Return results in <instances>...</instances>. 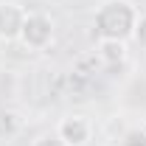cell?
Listing matches in <instances>:
<instances>
[{
	"label": "cell",
	"mask_w": 146,
	"mask_h": 146,
	"mask_svg": "<svg viewBox=\"0 0 146 146\" xmlns=\"http://www.w3.org/2000/svg\"><path fill=\"white\" fill-rule=\"evenodd\" d=\"M141 17V9L135 0H104L96 14H93V28L98 39H121L132 42L135 25Z\"/></svg>",
	"instance_id": "1"
},
{
	"label": "cell",
	"mask_w": 146,
	"mask_h": 146,
	"mask_svg": "<svg viewBox=\"0 0 146 146\" xmlns=\"http://www.w3.org/2000/svg\"><path fill=\"white\" fill-rule=\"evenodd\" d=\"M54 36H56L54 14L36 9V11H28V14H25V23H23V31H20L17 42L25 51H45V48H51Z\"/></svg>",
	"instance_id": "2"
},
{
	"label": "cell",
	"mask_w": 146,
	"mask_h": 146,
	"mask_svg": "<svg viewBox=\"0 0 146 146\" xmlns=\"http://www.w3.org/2000/svg\"><path fill=\"white\" fill-rule=\"evenodd\" d=\"M56 135H59L68 146H90L96 129H93V121L87 118V115H82V112H68V115L59 118Z\"/></svg>",
	"instance_id": "3"
},
{
	"label": "cell",
	"mask_w": 146,
	"mask_h": 146,
	"mask_svg": "<svg viewBox=\"0 0 146 146\" xmlns=\"http://www.w3.org/2000/svg\"><path fill=\"white\" fill-rule=\"evenodd\" d=\"M28 9L20 0H0V42H17Z\"/></svg>",
	"instance_id": "4"
},
{
	"label": "cell",
	"mask_w": 146,
	"mask_h": 146,
	"mask_svg": "<svg viewBox=\"0 0 146 146\" xmlns=\"http://www.w3.org/2000/svg\"><path fill=\"white\" fill-rule=\"evenodd\" d=\"M96 56L101 59V65L107 68H118L129 59V42L121 39H98L96 42Z\"/></svg>",
	"instance_id": "5"
},
{
	"label": "cell",
	"mask_w": 146,
	"mask_h": 146,
	"mask_svg": "<svg viewBox=\"0 0 146 146\" xmlns=\"http://www.w3.org/2000/svg\"><path fill=\"white\" fill-rule=\"evenodd\" d=\"M31 146H68V143L56 135V129H51V132H39L34 141H31Z\"/></svg>",
	"instance_id": "6"
},
{
	"label": "cell",
	"mask_w": 146,
	"mask_h": 146,
	"mask_svg": "<svg viewBox=\"0 0 146 146\" xmlns=\"http://www.w3.org/2000/svg\"><path fill=\"white\" fill-rule=\"evenodd\" d=\"M132 42H135L141 51H146V11H141V17H138V25H135Z\"/></svg>",
	"instance_id": "7"
}]
</instances>
